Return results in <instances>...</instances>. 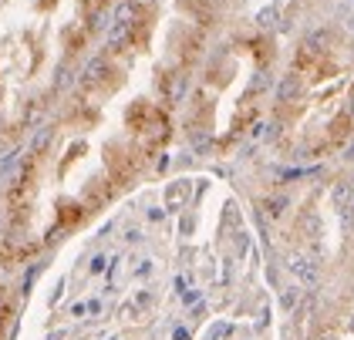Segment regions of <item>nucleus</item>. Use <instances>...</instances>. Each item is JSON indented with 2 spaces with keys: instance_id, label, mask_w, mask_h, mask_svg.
Here are the masks:
<instances>
[{
  "instance_id": "1",
  "label": "nucleus",
  "mask_w": 354,
  "mask_h": 340,
  "mask_svg": "<svg viewBox=\"0 0 354 340\" xmlns=\"http://www.w3.org/2000/svg\"><path fill=\"white\" fill-rule=\"evenodd\" d=\"M290 266H294V273H297L304 283H314V280H317V270H314V266H310L307 260H294Z\"/></svg>"
},
{
  "instance_id": "2",
  "label": "nucleus",
  "mask_w": 354,
  "mask_h": 340,
  "mask_svg": "<svg viewBox=\"0 0 354 340\" xmlns=\"http://www.w3.org/2000/svg\"><path fill=\"white\" fill-rule=\"evenodd\" d=\"M297 300H300V290L294 287V293H287V296H283V303H287V307H297Z\"/></svg>"
}]
</instances>
